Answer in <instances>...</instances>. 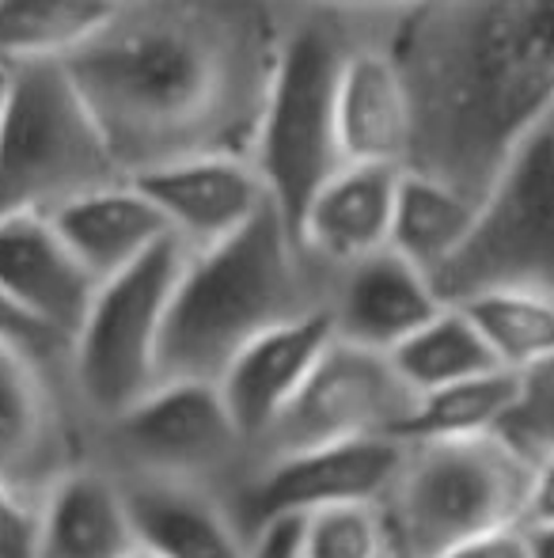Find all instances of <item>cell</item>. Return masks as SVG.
I'll list each match as a JSON object with an SVG mask.
<instances>
[{"label":"cell","mask_w":554,"mask_h":558,"mask_svg":"<svg viewBox=\"0 0 554 558\" xmlns=\"http://www.w3.org/2000/svg\"><path fill=\"white\" fill-rule=\"evenodd\" d=\"M532 494H528L525 524H554V456L532 460Z\"/></svg>","instance_id":"obj_33"},{"label":"cell","mask_w":554,"mask_h":558,"mask_svg":"<svg viewBox=\"0 0 554 558\" xmlns=\"http://www.w3.org/2000/svg\"><path fill=\"white\" fill-rule=\"evenodd\" d=\"M130 558H160V555H152V551H145V547H137V551L130 555Z\"/></svg>","instance_id":"obj_36"},{"label":"cell","mask_w":554,"mask_h":558,"mask_svg":"<svg viewBox=\"0 0 554 558\" xmlns=\"http://www.w3.org/2000/svg\"><path fill=\"white\" fill-rule=\"evenodd\" d=\"M35 532L38 506L0 478V558H30L35 555Z\"/></svg>","instance_id":"obj_30"},{"label":"cell","mask_w":554,"mask_h":558,"mask_svg":"<svg viewBox=\"0 0 554 558\" xmlns=\"http://www.w3.org/2000/svg\"><path fill=\"white\" fill-rule=\"evenodd\" d=\"M288 31L251 145L274 209L296 228L319 186L346 168L338 141V81L357 23L331 12L288 8Z\"/></svg>","instance_id":"obj_4"},{"label":"cell","mask_w":554,"mask_h":558,"mask_svg":"<svg viewBox=\"0 0 554 558\" xmlns=\"http://www.w3.org/2000/svg\"><path fill=\"white\" fill-rule=\"evenodd\" d=\"M119 12V0H0V76L69 65Z\"/></svg>","instance_id":"obj_22"},{"label":"cell","mask_w":554,"mask_h":558,"mask_svg":"<svg viewBox=\"0 0 554 558\" xmlns=\"http://www.w3.org/2000/svg\"><path fill=\"white\" fill-rule=\"evenodd\" d=\"M88 460L114 478L201 486L232 501L255 471L251 441L239 434L217 384H156L145 399L88 429Z\"/></svg>","instance_id":"obj_7"},{"label":"cell","mask_w":554,"mask_h":558,"mask_svg":"<svg viewBox=\"0 0 554 558\" xmlns=\"http://www.w3.org/2000/svg\"><path fill=\"white\" fill-rule=\"evenodd\" d=\"M96 118L65 65L4 76L0 92V221L61 214L76 198L122 183Z\"/></svg>","instance_id":"obj_5"},{"label":"cell","mask_w":554,"mask_h":558,"mask_svg":"<svg viewBox=\"0 0 554 558\" xmlns=\"http://www.w3.org/2000/svg\"><path fill=\"white\" fill-rule=\"evenodd\" d=\"M338 141L346 163H380V168L410 163V141H415L410 92L380 35V20L357 23L354 46L342 61Z\"/></svg>","instance_id":"obj_14"},{"label":"cell","mask_w":554,"mask_h":558,"mask_svg":"<svg viewBox=\"0 0 554 558\" xmlns=\"http://www.w3.org/2000/svg\"><path fill=\"white\" fill-rule=\"evenodd\" d=\"M444 308L433 278L392 247L338 274L331 296L334 335L377 353H395Z\"/></svg>","instance_id":"obj_16"},{"label":"cell","mask_w":554,"mask_h":558,"mask_svg":"<svg viewBox=\"0 0 554 558\" xmlns=\"http://www.w3.org/2000/svg\"><path fill=\"white\" fill-rule=\"evenodd\" d=\"M137 532L119 483L96 463H81L38 501L30 558H130Z\"/></svg>","instance_id":"obj_20"},{"label":"cell","mask_w":554,"mask_h":558,"mask_svg":"<svg viewBox=\"0 0 554 558\" xmlns=\"http://www.w3.org/2000/svg\"><path fill=\"white\" fill-rule=\"evenodd\" d=\"M502 437L517 445L528 460H543L554 456V361L525 373V388L505 418Z\"/></svg>","instance_id":"obj_28"},{"label":"cell","mask_w":554,"mask_h":558,"mask_svg":"<svg viewBox=\"0 0 554 558\" xmlns=\"http://www.w3.org/2000/svg\"><path fill=\"white\" fill-rule=\"evenodd\" d=\"M392 361L418 396L482 373H497V361L490 345L482 342L479 327L456 304H444L415 338H407L392 353Z\"/></svg>","instance_id":"obj_25"},{"label":"cell","mask_w":554,"mask_h":558,"mask_svg":"<svg viewBox=\"0 0 554 558\" xmlns=\"http://www.w3.org/2000/svg\"><path fill=\"white\" fill-rule=\"evenodd\" d=\"M0 92H4V76H0Z\"/></svg>","instance_id":"obj_37"},{"label":"cell","mask_w":554,"mask_h":558,"mask_svg":"<svg viewBox=\"0 0 554 558\" xmlns=\"http://www.w3.org/2000/svg\"><path fill=\"white\" fill-rule=\"evenodd\" d=\"M50 225L58 228L76 263L96 278V286L130 270L145 255H152L160 243L175 240L134 179L84 194L73 206L53 214Z\"/></svg>","instance_id":"obj_21"},{"label":"cell","mask_w":554,"mask_h":558,"mask_svg":"<svg viewBox=\"0 0 554 558\" xmlns=\"http://www.w3.org/2000/svg\"><path fill=\"white\" fill-rule=\"evenodd\" d=\"M403 168L380 163H346L308 202L296 221V240L316 263L342 274L354 263L392 247L395 202H399Z\"/></svg>","instance_id":"obj_15"},{"label":"cell","mask_w":554,"mask_h":558,"mask_svg":"<svg viewBox=\"0 0 554 558\" xmlns=\"http://www.w3.org/2000/svg\"><path fill=\"white\" fill-rule=\"evenodd\" d=\"M441 558H532V551H528V529L525 524H509V529L482 532V536L464 539L459 547L444 551Z\"/></svg>","instance_id":"obj_32"},{"label":"cell","mask_w":554,"mask_h":558,"mask_svg":"<svg viewBox=\"0 0 554 558\" xmlns=\"http://www.w3.org/2000/svg\"><path fill=\"white\" fill-rule=\"evenodd\" d=\"M535 463L502 434L407 445L384 498L395 558H441L482 532L525 524Z\"/></svg>","instance_id":"obj_6"},{"label":"cell","mask_w":554,"mask_h":558,"mask_svg":"<svg viewBox=\"0 0 554 558\" xmlns=\"http://www.w3.org/2000/svg\"><path fill=\"white\" fill-rule=\"evenodd\" d=\"M532 558H554V524H525Z\"/></svg>","instance_id":"obj_35"},{"label":"cell","mask_w":554,"mask_h":558,"mask_svg":"<svg viewBox=\"0 0 554 558\" xmlns=\"http://www.w3.org/2000/svg\"><path fill=\"white\" fill-rule=\"evenodd\" d=\"M0 345H12V350H23V353H30V357H42V361H53V365L69 368L65 338H58L50 327H42L30 312H23L4 289H0Z\"/></svg>","instance_id":"obj_29"},{"label":"cell","mask_w":554,"mask_h":558,"mask_svg":"<svg viewBox=\"0 0 554 558\" xmlns=\"http://www.w3.org/2000/svg\"><path fill=\"white\" fill-rule=\"evenodd\" d=\"M114 478V475H111ZM126 498L137 547L160 558H251L255 539L244 532L229 498L201 486L114 478Z\"/></svg>","instance_id":"obj_18"},{"label":"cell","mask_w":554,"mask_h":558,"mask_svg":"<svg viewBox=\"0 0 554 558\" xmlns=\"http://www.w3.org/2000/svg\"><path fill=\"white\" fill-rule=\"evenodd\" d=\"M482 202L444 179L403 168L399 202H395L392 251L421 274L436 278L467 247L479 225Z\"/></svg>","instance_id":"obj_23"},{"label":"cell","mask_w":554,"mask_h":558,"mask_svg":"<svg viewBox=\"0 0 554 558\" xmlns=\"http://www.w3.org/2000/svg\"><path fill=\"white\" fill-rule=\"evenodd\" d=\"M293 558H395L384 506H331L296 521Z\"/></svg>","instance_id":"obj_27"},{"label":"cell","mask_w":554,"mask_h":558,"mask_svg":"<svg viewBox=\"0 0 554 558\" xmlns=\"http://www.w3.org/2000/svg\"><path fill=\"white\" fill-rule=\"evenodd\" d=\"M190 251L168 240L96 289L73 342L69 384L84 422L103 426L160 384V342Z\"/></svg>","instance_id":"obj_8"},{"label":"cell","mask_w":554,"mask_h":558,"mask_svg":"<svg viewBox=\"0 0 554 558\" xmlns=\"http://www.w3.org/2000/svg\"><path fill=\"white\" fill-rule=\"evenodd\" d=\"M134 183L186 251H206L274 209L251 156H194Z\"/></svg>","instance_id":"obj_13"},{"label":"cell","mask_w":554,"mask_h":558,"mask_svg":"<svg viewBox=\"0 0 554 558\" xmlns=\"http://www.w3.org/2000/svg\"><path fill=\"white\" fill-rule=\"evenodd\" d=\"M407 460V441H354L255 463L236 494V517L251 539L270 524L304 521L331 506H384Z\"/></svg>","instance_id":"obj_12"},{"label":"cell","mask_w":554,"mask_h":558,"mask_svg":"<svg viewBox=\"0 0 554 558\" xmlns=\"http://www.w3.org/2000/svg\"><path fill=\"white\" fill-rule=\"evenodd\" d=\"M418 391L403 380L392 353L334 335L300 396L255 445V463L354 441H403Z\"/></svg>","instance_id":"obj_10"},{"label":"cell","mask_w":554,"mask_h":558,"mask_svg":"<svg viewBox=\"0 0 554 558\" xmlns=\"http://www.w3.org/2000/svg\"><path fill=\"white\" fill-rule=\"evenodd\" d=\"M119 4H122V0H119Z\"/></svg>","instance_id":"obj_38"},{"label":"cell","mask_w":554,"mask_h":558,"mask_svg":"<svg viewBox=\"0 0 554 558\" xmlns=\"http://www.w3.org/2000/svg\"><path fill=\"white\" fill-rule=\"evenodd\" d=\"M278 4L300 8V12L346 15V20H387V15H403L410 8L429 4V0H278Z\"/></svg>","instance_id":"obj_31"},{"label":"cell","mask_w":554,"mask_h":558,"mask_svg":"<svg viewBox=\"0 0 554 558\" xmlns=\"http://www.w3.org/2000/svg\"><path fill=\"white\" fill-rule=\"evenodd\" d=\"M81 463H88V422L69 368L0 345V478L38 506Z\"/></svg>","instance_id":"obj_11"},{"label":"cell","mask_w":554,"mask_h":558,"mask_svg":"<svg viewBox=\"0 0 554 558\" xmlns=\"http://www.w3.org/2000/svg\"><path fill=\"white\" fill-rule=\"evenodd\" d=\"M525 388L520 373H482L471 380L448 384L418 396V407L407 422L403 441H467V437H490L502 434L505 418L513 414Z\"/></svg>","instance_id":"obj_24"},{"label":"cell","mask_w":554,"mask_h":558,"mask_svg":"<svg viewBox=\"0 0 554 558\" xmlns=\"http://www.w3.org/2000/svg\"><path fill=\"white\" fill-rule=\"evenodd\" d=\"M479 327L482 342L490 345L497 368L505 373H532L554 361V301L517 289L479 293L456 304Z\"/></svg>","instance_id":"obj_26"},{"label":"cell","mask_w":554,"mask_h":558,"mask_svg":"<svg viewBox=\"0 0 554 558\" xmlns=\"http://www.w3.org/2000/svg\"><path fill=\"white\" fill-rule=\"evenodd\" d=\"M293 547H296V521H281V524H270V529L255 539L251 558H293Z\"/></svg>","instance_id":"obj_34"},{"label":"cell","mask_w":554,"mask_h":558,"mask_svg":"<svg viewBox=\"0 0 554 558\" xmlns=\"http://www.w3.org/2000/svg\"><path fill=\"white\" fill-rule=\"evenodd\" d=\"M331 342V316H308L262 335L224 368L217 388H221V399L236 418L239 434L251 441V452L285 414V407L300 396L311 368L319 365Z\"/></svg>","instance_id":"obj_17"},{"label":"cell","mask_w":554,"mask_h":558,"mask_svg":"<svg viewBox=\"0 0 554 558\" xmlns=\"http://www.w3.org/2000/svg\"><path fill=\"white\" fill-rule=\"evenodd\" d=\"M433 286L444 304L497 289L554 301V114L505 160L482 198L467 247Z\"/></svg>","instance_id":"obj_9"},{"label":"cell","mask_w":554,"mask_h":558,"mask_svg":"<svg viewBox=\"0 0 554 558\" xmlns=\"http://www.w3.org/2000/svg\"><path fill=\"white\" fill-rule=\"evenodd\" d=\"M410 92L407 171L487 198L554 114V0H429L380 20Z\"/></svg>","instance_id":"obj_2"},{"label":"cell","mask_w":554,"mask_h":558,"mask_svg":"<svg viewBox=\"0 0 554 558\" xmlns=\"http://www.w3.org/2000/svg\"><path fill=\"white\" fill-rule=\"evenodd\" d=\"M288 15L278 0H122L65 65L122 175L251 156Z\"/></svg>","instance_id":"obj_1"},{"label":"cell","mask_w":554,"mask_h":558,"mask_svg":"<svg viewBox=\"0 0 554 558\" xmlns=\"http://www.w3.org/2000/svg\"><path fill=\"white\" fill-rule=\"evenodd\" d=\"M0 289L42 327L73 342L99 286L46 217H15L0 221Z\"/></svg>","instance_id":"obj_19"},{"label":"cell","mask_w":554,"mask_h":558,"mask_svg":"<svg viewBox=\"0 0 554 558\" xmlns=\"http://www.w3.org/2000/svg\"><path fill=\"white\" fill-rule=\"evenodd\" d=\"M338 274L308 255L278 209L206 251H190L160 342V384H217L262 335L331 316Z\"/></svg>","instance_id":"obj_3"}]
</instances>
